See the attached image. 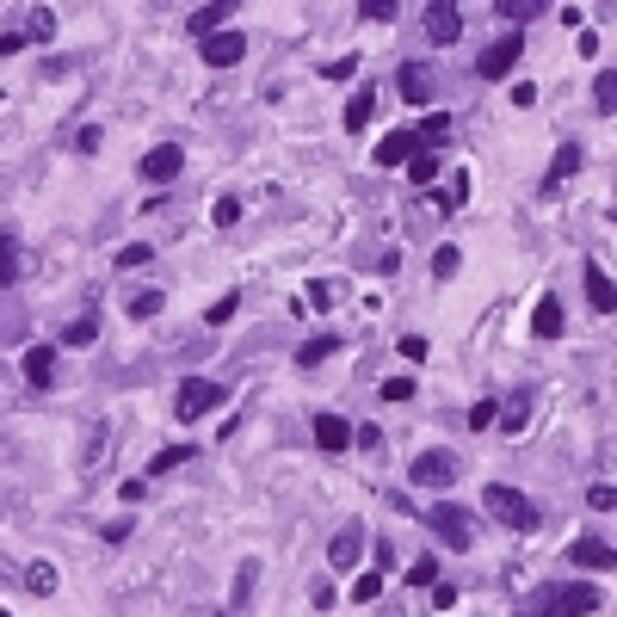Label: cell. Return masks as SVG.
I'll use <instances>...</instances> for the list:
<instances>
[{
	"mask_svg": "<svg viewBox=\"0 0 617 617\" xmlns=\"http://www.w3.org/2000/svg\"><path fill=\"white\" fill-rule=\"evenodd\" d=\"M599 605H605V593L593 587V580H562V587L531 593V605H525L519 617H587V611H599Z\"/></svg>",
	"mask_w": 617,
	"mask_h": 617,
	"instance_id": "obj_1",
	"label": "cell"
},
{
	"mask_svg": "<svg viewBox=\"0 0 617 617\" xmlns=\"http://www.w3.org/2000/svg\"><path fill=\"white\" fill-rule=\"evenodd\" d=\"M482 506H488V513H494L506 531H519V537H531V531L543 525V519H537V506H531L519 488H506V482H494V488L482 494Z\"/></svg>",
	"mask_w": 617,
	"mask_h": 617,
	"instance_id": "obj_2",
	"label": "cell"
},
{
	"mask_svg": "<svg viewBox=\"0 0 617 617\" xmlns=\"http://www.w3.org/2000/svg\"><path fill=\"white\" fill-rule=\"evenodd\" d=\"M519 56H525V31L513 25V31H500V38L476 56V75H482V81H500V75H513V68H519Z\"/></svg>",
	"mask_w": 617,
	"mask_h": 617,
	"instance_id": "obj_3",
	"label": "cell"
},
{
	"mask_svg": "<svg viewBox=\"0 0 617 617\" xmlns=\"http://www.w3.org/2000/svg\"><path fill=\"white\" fill-rule=\"evenodd\" d=\"M216 402H223V383H210V377H186V383H179V395H173V414H179V420H204Z\"/></svg>",
	"mask_w": 617,
	"mask_h": 617,
	"instance_id": "obj_4",
	"label": "cell"
},
{
	"mask_svg": "<svg viewBox=\"0 0 617 617\" xmlns=\"http://www.w3.org/2000/svg\"><path fill=\"white\" fill-rule=\"evenodd\" d=\"M426 531L439 537L445 550H469V513H463V506H451V500H439V506L426 513Z\"/></svg>",
	"mask_w": 617,
	"mask_h": 617,
	"instance_id": "obj_5",
	"label": "cell"
},
{
	"mask_svg": "<svg viewBox=\"0 0 617 617\" xmlns=\"http://www.w3.org/2000/svg\"><path fill=\"white\" fill-rule=\"evenodd\" d=\"M408 476H414V488H432V494H445V488L457 482V457H451V451H420Z\"/></svg>",
	"mask_w": 617,
	"mask_h": 617,
	"instance_id": "obj_6",
	"label": "cell"
},
{
	"mask_svg": "<svg viewBox=\"0 0 617 617\" xmlns=\"http://www.w3.org/2000/svg\"><path fill=\"white\" fill-rule=\"evenodd\" d=\"M179 167H186V149H179V142H161V149H149L142 155V179H149V186H173L179 179Z\"/></svg>",
	"mask_w": 617,
	"mask_h": 617,
	"instance_id": "obj_7",
	"label": "cell"
},
{
	"mask_svg": "<svg viewBox=\"0 0 617 617\" xmlns=\"http://www.w3.org/2000/svg\"><path fill=\"white\" fill-rule=\"evenodd\" d=\"M426 38L432 44H457L463 38V7H457V0H432V7H426Z\"/></svg>",
	"mask_w": 617,
	"mask_h": 617,
	"instance_id": "obj_8",
	"label": "cell"
},
{
	"mask_svg": "<svg viewBox=\"0 0 617 617\" xmlns=\"http://www.w3.org/2000/svg\"><path fill=\"white\" fill-rule=\"evenodd\" d=\"M241 56H247L241 31H204V62H210V68H235Z\"/></svg>",
	"mask_w": 617,
	"mask_h": 617,
	"instance_id": "obj_9",
	"label": "cell"
},
{
	"mask_svg": "<svg viewBox=\"0 0 617 617\" xmlns=\"http://www.w3.org/2000/svg\"><path fill=\"white\" fill-rule=\"evenodd\" d=\"M568 568H617V550H611V543H599V537H574L568 543Z\"/></svg>",
	"mask_w": 617,
	"mask_h": 617,
	"instance_id": "obj_10",
	"label": "cell"
},
{
	"mask_svg": "<svg viewBox=\"0 0 617 617\" xmlns=\"http://www.w3.org/2000/svg\"><path fill=\"white\" fill-rule=\"evenodd\" d=\"M414 149H426V142H420V124L395 130V136H383V142H377V167H402Z\"/></svg>",
	"mask_w": 617,
	"mask_h": 617,
	"instance_id": "obj_11",
	"label": "cell"
},
{
	"mask_svg": "<svg viewBox=\"0 0 617 617\" xmlns=\"http://www.w3.org/2000/svg\"><path fill=\"white\" fill-rule=\"evenodd\" d=\"M358 556H365V525H340L334 543H328V562H334V568H352Z\"/></svg>",
	"mask_w": 617,
	"mask_h": 617,
	"instance_id": "obj_12",
	"label": "cell"
},
{
	"mask_svg": "<svg viewBox=\"0 0 617 617\" xmlns=\"http://www.w3.org/2000/svg\"><path fill=\"white\" fill-rule=\"evenodd\" d=\"M253 587H260V562H253V556H247V562L235 568V587H229V617H241V611H247V599H253Z\"/></svg>",
	"mask_w": 617,
	"mask_h": 617,
	"instance_id": "obj_13",
	"label": "cell"
},
{
	"mask_svg": "<svg viewBox=\"0 0 617 617\" xmlns=\"http://www.w3.org/2000/svg\"><path fill=\"white\" fill-rule=\"evenodd\" d=\"M371 112H377V87H358V93L346 99V130L365 136V130H371Z\"/></svg>",
	"mask_w": 617,
	"mask_h": 617,
	"instance_id": "obj_14",
	"label": "cell"
},
{
	"mask_svg": "<svg viewBox=\"0 0 617 617\" xmlns=\"http://www.w3.org/2000/svg\"><path fill=\"white\" fill-rule=\"evenodd\" d=\"M25 383H31V389H50V383H56V352H50V346H31V352H25Z\"/></svg>",
	"mask_w": 617,
	"mask_h": 617,
	"instance_id": "obj_15",
	"label": "cell"
},
{
	"mask_svg": "<svg viewBox=\"0 0 617 617\" xmlns=\"http://www.w3.org/2000/svg\"><path fill=\"white\" fill-rule=\"evenodd\" d=\"M105 445H112V420H93L87 426V445H81V469H87V476L105 463Z\"/></svg>",
	"mask_w": 617,
	"mask_h": 617,
	"instance_id": "obj_16",
	"label": "cell"
},
{
	"mask_svg": "<svg viewBox=\"0 0 617 617\" xmlns=\"http://www.w3.org/2000/svg\"><path fill=\"white\" fill-rule=\"evenodd\" d=\"M531 328H537V340H562V303L556 297H537V315H531Z\"/></svg>",
	"mask_w": 617,
	"mask_h": 617,
	"instance_id": "obj_17",
	"label": "cell"
},
{
	"mask_svg": "<svg viewBox=\"0 0 617 617\" xmlns=\"http://www.w3.org/2000/svg\"><path fill=\"white\" fill-rule=\"evenodd\" d=\"M315 445H321V451H346V445H352V426H346L340 414H321V420H315Z\"/></svg>",
	"mask_w": 617,
	"mask_h": 617,
	"instance_id": "obj_18",
	"label": "cell"
},
{
	"mask_svg": "<svg viewBox=\"0 0 617 617\" xmlns=\"http://www.w3.org/2000/svg\"><path fill=\"white\" fill-rule=\"evenodd\" d=\"M235 7H241V0H210L204 13H192V38H204V31H223V25L235 19Z\"/></svg>",
	"mask_w": 617,
	"mask_h": 617,
	"instance_id": "obj_19",
	"label": "cell"
},
{
	"mask_svg": "<svg viewBox=\"0 0 617 617\" xmlns=\"http://www.w3.org/2000/svg\"><path fill=\"white\" fill-rule=\"evenodd\" d=\"M574 173H580V149H574V142H562L556 161H550V179H543V192H562V179H574Z\"/></svg>",
	"mask_w": 617,
	"mask_h": 617,
	"instance_id": "obj_20",
	"label": "cell"
},
{
	"mask_svg": "<svg viewBox=\"0 0 617 617\" xmlns=\"http://www.w3.org/2000/svg\"><path fill=\"white\" fill-rule=\"evenodd\" d=\"M402 99H408V105H426V99H432V68H420V62L402 68Z\"/></svg>",
	"mask_w": 617,
	"mask_h": 617,
	"instance_id": "obj_21",
	"label": "cell"
},
{
	"mask_svg": "<svg viewBox=\"0 0 617 617\" xmlns=\"http://www.w3.org/2000/svg\"><path fill=\"white\" fill-rule=\"evenodd\" d=\"M587 303H593V315H611V309H617V290H611V278H605L599 266H587Z\"/></svg>",
	"mask_w": 617,
	"mask_h": 617,
	"instance_id": "obj_22",
	"label": "cell"
},
{
	"mask_svg": "<svg viewBox=\"0 0 617 617\" xmlns=\"http://www.w3.org/2000/svg\"><path fill=\"white\" fill-rule=\"evenodd\" d=\"M13 284H19V235L0 229V290H13Z\"/></svg>",
	"mask_w": 617,
	"mask_h": 617,
	"instance_id": "obj_23",
	"label": "cell"
},
{
	"mask_svg": "<svg viewBox=\"0 0 617 617\" xmlns=\"http://www.w3.org/2000/svg\"><path fill=\"white\" fill-rule=\"evenodd\" d=\"M494 13H500L506 25H525V19H537V13H550V0H494Z\"/></svg>",
	"mask_w": 617,
	"mask_h": 617,
	"instance_id": "obj_24",
	"label": "cell"
},
{
	"mask_svg": "<svg viewBox=\"0 0 617 617\" xmlns=\"http://www.w3.org/2000/svg\"><path fill=\"white\" fill-rule=\"evenodd\" d=\"M402 167H408V179H414V186H432V179H439V155H432V149H414Z\"/></svg>",
	"mask_w": 617,
	"mask_h": 617,
	"instance_id": "obj_25",
	"label": "cell"
},
{
	"mask_svg": "<svg viewBox=\"0 0 617 617\" xmlns=\"http://www.w3.org/2000/svg\"><path fill=\"white\" fill-rule=\"evenodd\" d=\"M25 38H31V44H50V38H56V13H50V7H31V13H25Z\"/></svg>",
	"mask_w": 617,
	"mask_h": 617,
	"instance_id": "obj_26",
	"label": "cell"
},
{
	"mask_svg": "<svg viewBox=\"0 0 617 617\" xmlns=\"http://www.w3.org/2000/svg\"><path fill=\"white\" fill-rule=\"evenodd\" d=\"M192 457H198L192 445H167V451H155V463H149V476H173V469H179V463H192Z\"/></svg>",
	"mask_w": 617,
	"mask_h": 617,
	"instance_id": "obj_27",
	"label": "cell"
},
{
	"mask_svg": "<svg viewBox=\"0 0 617 617\" xmlns=\"http://www.w3.org/2000/svg\"><path fill=\"white\" fill-rule=\"evenodd\" d=\"M334 346H340V340H328V334H321V340H303V346H297V365H303V371L321 365V358H334Z\"/></svg>",
	"mask_w": 617,
	"mask_h": 617,
	"instance_id": "obj_28",
	"label": "cell"
},
{
	"mask_svg": "<svg viewBox=\"0 0 617 617\" xmlns=\"http://www.w3.org/2000/svg\"><path fill=\"white\" fill-rule=\"evenodd\" d=\"M62 340H68V346H93V340H99V321H93V315L68 321V328H62Z\"/></svg>",
	"mask_w": 617,
	"mask_h": 617,
	"instance_id": "obj_29",
	"label": "cell"
},
{
	"mask_svg": "<svg viewBox=\"0 0 617 617\" xmlns=\"http://www.w3.org/2000/svg\"><path fill=\"white\" fill-rule=\"evenodd\" d=\"M25 580H31V593H44V599H50V593H56V562H31V568H25Z\"/></svg>",
	"mask_w": 617,
	"mask_h": 617,
	"instance_id": "obj_30",
	"label": "cell"
},
{
	"mask_svg": "<svg viewBox=\"0 0 617 617\" xmlns=\"http://www.w3.org/2000/svg\"><path fill=\"white\" fill-rule=\"evenodd\" d=\"M457 266H463L457 247H439V253H432V278H457Z\"/></svg>",
	"mask_w": 617,
	"mask_h": 617,
	"instance_id": "obj_31",
	"label": "cell"
},
{
	"mask_svg": "<svg viewBox=\"0 0 617 617\" xmlns=\"http://www.w3.org/2000/svg\"><path fill=\"white\" fill-rule=\"evenodd\" d=\"M130 315H136V321L161 315V290H136V297H130Z\"/></svg>",
	"mask_w": 617,
	"mask_h": 617,
	"instance_id": "obj_32",
	"label": "cell"
},
{
	"mask_svg": "<svg viewBox=\"0 0 617 617\" xmlns=\"http://www.w3.org/2000/svg\"><path fill=\"white\" fill-rule=\"evenodd\" d=\"M352 599H358V605H377V599H383V574H358Z\"/></svg>",
	"mask_w": 617,
	"mask_h": 617,
	"instance_id": "obj_33",
	"label": "cell"
},
{
	"mask_svg": "<svg viewBox=\"0 0 617 617\" xmlns=\"http://www.w3.org/2000/svg\"><path fill=\"white\" fill-rule=\"evenodd\" d=\"M593 105H599V112H617V75H599V81H593Z\"/></svg>",
	"mask_w": 617,
	"mask_h": 617,
	"instance_id": "obj_34",
	"label": "cell"
},
{
	"mask_svg": "<svg viewBox=\"0 0 617 617\" xmlns=\"http://www.w3.org/2000/svg\"><path fill=\"white\" fill-rule=\"evenodd\" d=\"M149 260H155V247H149V241H130V247L118 253V272H124V266H149Z\"/></svg>",
	"mask_w": 617,
	"mask_h": 617,
	"instance_id": "obj_35",
	"label": "cell"
},
{
	"mask_svg": "<svg viewBox=\"0 0 617 617\" xmlns=\"http://www.w3.org/2000/svg\"><path fill=\"white\" fill-rule=\"evenodd\" d=\"M587 506H593V513H611V506H617V488H611V482H593V488H587Z\"/></svg>",
	"mask_w": 617,
	"mask_h": 617,
	"instance_id": "obj_36",
	"label": "cell"
},
{
	"mask_svg": "<svg viewBox=\"0 0 617 617\" xmlns=\"http://www.w3.org/2000/svg\"><path fill=\"white\" fill-rule=\"evenodd\" d=\"M235 309H241V297H235V290H229L223 303H210V309H204V321H210V328H223V321H229Z\"/></svg>",
	"mask_w": 617,
	"mask_h": 617,
	"instance_id": "obj_37",
	"label": "cell"
},
{
	"mask_svg": "<svg viewBox=\"0 0 617 617\" xmlns=\"http://www.w3.org/2000/svg\"><path fill=\"white\" fill-rule=\"evenodd\" d=\"M235 216H241V204H235V198H216V204H210V223H216V229H229Z\"/></svg>",
	"mask_w": 617,
	"mask_h": 617,
	"instance_id": "obj_38",
	"label": "cell"
},
{
	"mask_svg": "<svg viewBox=\"0 0 617 617\" xmlns=\"http://www.w3.org/2000/svg\"><path fill=\"white\" fill-rule=\"evenodd\" d=\"M352 75H358V56H340V62L321 68V81H352Z\"/></svg>",
	"mask_w": 617,
	"mask_h": 617,
	"instance_id": "obj_39",
	"label": "cell"
},
{
	"mask_svg": "<svg viewBox=\"0 0 617 617\" xmlns=\"http://www.w3.org/2000/svg\"><path fill=\"white\" fill-rule=\"evenodd\" d=\"M358 13L377 19V25H389V19H395V0H358Z\"/></svg>",
	"mask_w": 617,
	"mask_h": 617,
	"instance_id": "obj_40",
	"label": "cell"
},
{
	"mask_svg": "<svg viewBox=\"0 0 617 617\" xmlns=\"http://www.w3.org/2000/svg\"><path fill=\"white\" fill-rule=\"evenodd\" d=\"M408 580H414V587H432V580H439V562H432V556H420V562L408 568Z\"/></svg>",
	"mask_w": 617,
	"mask_h": 617,
	"instance_id": "obj_41",
	"label": "cell"
},
{
	"mask_svg": "<svg viewBox=\"0 0 617 617\" xmlns=\"http://www.w3.org/2000/svg\"><path fill=\"white\" fill-rule=\"evenodd\" d=\"M494 420H500L494 402H476V408H469V432H482V426H494Z\"/></svg>",
	"mask_w": 617,
	"mask_h": 617,
	"instance_id": "obj_42",
	"label": "cell"
},
{
	"mask_svg": "<svg viewBox=\"0 0 617 617\" xmlns=\"http://www.w3.org/2000/svg\"><path fill=\"white\" fill-rule=\"evenodd\" d=\"M408 395H414V377H389L383 383V402H408Z\"/></svg>",
	"mask_w": 617,
	"mask_h": 617,
	"instance_id": "obj_43",
	"label": "cell"
},
{
	"mask_svg": "<svg viewBox=\"0 0 617 617\" xmlns=\"http://www.w3.org/2000/svg\"><path fill=\"white\" fill-rule=\"evenodd\" d=\"M402 358H414V365H426V340H420V334H402Z\"/></svg>",
	"mask_w": 617,
	"mask_h": 617,
	"instance_id": "obj_44",
	"label": "cell"
},
{
	"mask_svg": "<svg viewBox=\"0 0 617 617\" xmlns=\"http://www.w3.org/2000/svg\"><path fill=\"white\" fill-rule=\"evenodd\" d=\"M500 426H506V432H525V395H519L513 408H506V420H500Z\"/></svg>",
	"mask_w": 617,
	"mask_h": 617,
	"instance_id": "obj_45",
	"label": "cell"
},
{
	"mask_svg": "<svg viewBox=\"0 0 617 617\" xmlns=\"http://www.w3.org/2000/svg\"><path fill=\"white\" fill-rule=\"evenodd\" d=\"M309 599H315L321 611H334V587H328V580H315V587H309Z\"/></svg>",
	"mask_w": 617,
	"mask_h": 617,
	"instance_id": "obj_46",
	"label": "cell"
},
{
	"mask_svg": "<svg viewBox=\"0 0 617 617\" xmlns=\"http://www.w3.org/2000/svg\"><path fill=\"white\" fill-rule=\"evenodd\" d=\"M25 50V31H7V38H0V56H19Z\"/></svg>",
	"mask_w": 617,
	"mask_h": 617,
	"instance_id": "obj_47",
	"label": "cell"
},
{
	"mask_svg": "<svg viewBox=\"0 0 617 617\" xmlns=\"http://www.w3.org/2000/svg\"><path fill=\"white\" fill-rule=\"evenodd\" d=\"M0 617H7V611H0Z\"/></svg>",
	"mask_w": 617,
	"mask_h": 617,
	"instance_id": "obj_48",
	"label": "cell"
}]
</instances>
